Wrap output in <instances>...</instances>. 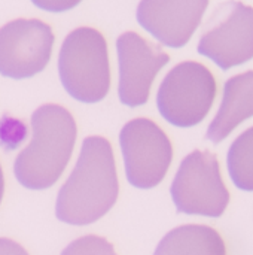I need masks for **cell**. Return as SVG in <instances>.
I'll list each match as a JSON object with an SVG mask.
<instances>
[{
    "label": "cell",
    "instance_id": "cell-12",
    "mask_svg": "<svg viewBox=\"0 0 253 255\" xmlns=\"http://www.w3.org/2000/svg\"><path fill=\"white\" fill-rule=\"evenodd\" d=\"M154 255H227V248L215 229L188 224L169 232Z\"/></svg>",
    "mask_w": 253,
    "mask_h": 255
},
{
    "label": "cell",
    "instance_id": "cell-1",
    "mask_svg": "<svg viewBox=\"0 0 253 255\" xmlns=\"http://www.w3.org/2000/svg\"><path fill=\"white\" fill-rule=\"evenodd\" d=\"M113 151L101 136L85 137L79 160L58 191L55 215L72 226H86L106 215L118 199Z\"/></svg>",
    "mask_w": 253,
    "mask_h": 255
},
{
    "label": "cell",
    "instance_id": "cell-2",
    "mask_svg": "<svg viewBox=\"0 0 253 255\" xmlns=\"http://www.w3.org/2000/svg\"><path fill=\"white\" fill-rule=\"evenodd\" d=\"M31 142L16 155L13 173L30 190L54 185L64 172L76 142V123L60 105H43L31 115Z\"/></svg>",
    "mask_w": 253,
    "mask_h": 255
},
{
    "label": "cell",
    "instance_id": "cell-7",
    "mask_svg": "<svg viewBox=\"0 0 253 255\" xmlns=\"http://www.w3.org/2000/svg\"><path fill=\"white\" fill-rule=\"evenodd\" d=\"M52 28L36 18H18L0 27V75L12 79L31 78L49 63L54 46Z\"/></svg>",
    "mask_w": 253,
    "mask_h": 255
},
{
    "label": "cell",
    "instance_id": "cell-5",
    "mask_svg": "<svg viewBox=\"0 0 253 255\" xmlns=\"http://www.w3.org/2000/svg\"><path fill=\"white\" fill-rule=\"evenodd\" d=\"M170 193L177 212L188 215L218 218L230 203L218 158L209 151L197 149L183 158Z\"/></svg>",
    "mask_w": 253,
    "mask_h": 255
},
{
    "label": "cell",
    "instance_id": "cell-6",
    "mask_svg": "<svg viewBox=\"0 0 253 255\" xmlns=\"http://www.w3.org/2000/svg\"><path fill=\"white\" fill-rule=\"evenodd\" d=\"M128 182L136 188H154L166 176L173 148L167 134L151 120L128 121L119 133Z\"/></svg>",
    "mask_w": 253,
    "mask_h": 255
},
{
    "label": "cell",
    "instance_id": "cell-8",
    "mask_svg": "<svg viewBox=\"0 0 253 255\" xmlns=\"http://www.w3.org/2000/svg\"><path fill=\"white\" fill-rule=\"evenodd\" d=\"M198 52L227 70L253 58V7L228 1L198 42Z\"/></svg>",
    "mask_w": 253,
    "mask_h": 255
},
{
    "label": "cell",
    "instance_id": "cell-4",
    "mask_svg": "<svg viewBox=\"0 0 253 255\" xmlns=\"http://www.w3.org/2000/svg\"><path fill=\"white\" fill-rule=\"evenodd\" d=\"M216 96L213 73L201 63L176 64L163 79L157 106L166 121L176 127H194L209 114Z\"/></svg>",
    "mask_w": 253,
    "mask_h": 255
},
{
    "label": "cell",
    "instance_id": "cell-14",
    "mask_svg": "<svg viewBox=\"0 0 253 255\" xmlns=\"http://www.w3.org/2000/svg\"><path fill=\"white\" fill-rule=\"evenodd\" d=\"M61 255H116V253L104 238L88 235L73 241Z\"/></svg>",
    "mask_w": 253,
    "mask_h": 255
},
{
    "label": "cell",
    "instance_id": "cell-10",
    "mask_svg": "<svg viewBox=\"0 0 253 255\" xmlns=\"http://www.w3.org/2000/svg\"><path fill=\"white\" fill-rule=\"evenodd\" d=\"M209 0H140L137 21L160 43L182 48L198 28Z\"/></svg>",
    "mask_w": 253,
    "mask_h": 255
},
{
    "label": "cell",
    "instance_id": "cell-13",
    "mask_svg": "<svg viewBox=\"0 0 253 255\" xmlns=\"http://www.w3.org/2000/svg\"><path fill=\"white\" fill-rule=\"evenodd\" d=\"M227 160L234 185L243 191H253V127L233 142Z\"/></svg>",
    "mask_w": 253,
    "mask_h": 255
},
{
    "label": "cell",
    "instance_id": "cell-9",
    "mask_svg": "<svg viewBox=\"0 0 253 255\" xmlns=\"http://www.w3.org/2000/svg\"><path fill=\"white\" fill-rule=\"evenodd\" d=\"M116 51L119 61V100L130 108L142 106L149 99L155 76L170 61V57L160 45L134 31H125L118 37Z\"/></svg>",
    "mask_w": 253,
    "mask_h": 255
},
{
    "label": "cell",
    "instance_id": "cell-11",
    "mask_svg": "<svg viewBox=\"0 0 253 255\" xmlns=\"http://www.w3.org/2000/svg\"><path fill=\"white\" fill-rule=\"evenodd\" d=\"M253 117V70L230 78L224 87V96L216 117L210 123L206 137L219 143L243 121Z\"/></svg>",
    "mask_w": 253,
    "mask_h": 255
},
{
    "label": "cell",
    "instance_id": "cell-17",
    "mask_svg": "<svg viewBox=\"0 0 253 255\" xmlns=\"http://www.w3.org/2000/svg\"><path fill=\"white\" fill-rule=\"evenodd\" d=\"M3 190H4V179H3V172H1V167H0V202H1V197H3Z\"/></svg>",
    "mask_w": 253,
    "mask_h": 255
},
{
    "label": "cell",
    "instance_id": "cell-16",
    "mask_svg": "<svg viewBox=\"0 0 253 255\" xmlns=\"http://www.w3.org/2000/svg\"><path fill=\"white\" fill-rule=\"evenodd\" d=\"M0 255H28V253L19 244L0 238Z\"/></svg>",
    "mask_w": 253,
    "mask_h": 255
},
{
    "label": "cell",
    "instance_id": "cell-15",
    "mask_svg": "<svg viewBox=\"0 0 253 255\" xmlns=\"http://www.w3.org/2000/svg\"><path fill=\"white\" fill-rule=\"evenodd\" d=\"M34 6L48 12H66L76 7L82 0H31Z\"/></svg>",
    "mask_w": 253,
    "mask_h": 255
},
{
    "label": "cell",
    "instance_id": "cell-3",
    "mask_svg": "<svg viewBox=\"0 0 253 255\" xmlns=\"http://www.w3.org/2000/svg\"><path fill=\"white\" fill-rule=\"evenodd\" d=\"M58 73L64 90L82 103H97L110 88V67L104 36L92 27H78L63 40Z\"/></svg>",
    "mask_w": 253,
    "mask_h": 255
}]
</instances>
